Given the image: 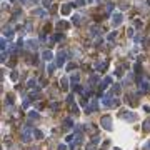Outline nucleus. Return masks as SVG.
<instances>
[{
    "label": "nucleus",
    "instance_id": "0eeeda50",
    "mask_svg": "<svg viewBox=\"0 0 150 150\" xmlns=\"http://www.w3.org/2000/svg\"><path fill=\"white\" fill-rule=\"evenodd\" d=\"M42 59H43V60H52V59H53V53H52L50 50H45V52L42 53Z\"/></svg>",
    "mask_w": 150,
    "mask_h": 150
},
{
    "label": "nucleus",
    "instance_id": "4468645a",
    "mask_svg": "<svg viewBox=\"0 0 150 150\" xmlns=\"http://www.w3.org/2000/svg\"><path fill=\"white\" fill-rule=\"evenodd\" d=\"M100 32H102V30H100L99 27H92V28H90V33H92V35H100Z\"/></svg>",
    "mask_w": 150,
    "mask_h": 150
},
{
    "label": "nucleus",
    "instance_id": "4be33fe9",
    "mask_svg": "<svg viewBox=\"0 0 150 150\" xmlns=\"http://www.w3.org/2000/svg\"><path fill=\"white\" fill-rule=\"evenodd\" d=\"M97 82H99V77H97V75H95V77H92V79H90V85L97 83Z\"/></svg>",
    "mask_w": 150,
    "mask_h": 150
},
{
    "label": "nucleus",
    "instance_id": "473e14b6",
    "mask_svg": "<svg viewBox=\"0 0 150 150\" xmlns=\"http://www.w3.org/2000/svg\"><path fill=\"white\" fill-rule=\"evenodd\" d=\"M59 150H67V145H59Z\"/></svg>",
    "mask_w": 150,
    "mask_h": 150
},
{
    "label": "nucleus",
    "instance_id": "6ab92c4d",
    "mask_svg": "<svg viewBox=\"0 0 150 150\" xmlns=\"http://www.w3.org/2000/svg\"><path fill=\"white\" fill-rule=\"evenodd\" d=\"M143 130H150V120H145L143 122Z\"/></svg>",
    "mask_w": 150,
    "mask_h": 150
},
{
    "label": "nucleus",
    "instance_id": "aec40b11",
    "mask_svg": "<svg viewBox=\"0 0 150 150\" xmlns=\"http://www.w3.org/2000/svg\"><path fill=\"white\" fill-rule=\"evenodd\" d=\"M73 5H77V7H82V5H85V0H77Z\"/></svg>",
    "mask_w": 150,
    "mask_h": 150
},
{
    "label": "nucleus",
    "instance_id": "2f4dec72",
    "mask_svg": "<svg viewBox=\"0 0 150 150\" xmlns=\"http://www.w3.org/2000/svg\"><path fill=\"white\" fill-rule=\"evenodd\" d=\"M72 125V120H65V127H70Z\"/></svg>",
    "mask_w": 150,
    "mask_h": 150
},
{
    "label": "nucleus",
    "instance_id": "1a4fd4ad",
    "mask_svg": "<svg viewBox=\"0 0 150 150\" xmlns=\"http://www.w3.org/2000/svg\"><path fill=\"white\" fill-rule=\"evenodd\" d=\"M30 132H32V128H25V130H24V142H28V140L32 138Z\"/></svg>",
    "mask_w": 150,
    "mask_h": 150
},
{
    "label": "nucleus",
    "instance_id": "ddd939ff",
    "mask_svg": "<svg viewBox=\"0 0 150 150\" xmlns=\"http://www.w3.org/2000/svg\"><path fill=\"white\" fill-rule=\"evenodd\" d=\"M72 24H73V25H79V24H80V15H79V13H75V15L72 17Z\"/></svg>",
    "mask_w": 150,
    "mask_h": 150
},
{
    "label": "nucleus",
    "instance_id": "412c9836",
    "mask_svg": "<svg viewBox=\"0 0 150 150\" xmlns=\"http://www.w3.org/2000/svg\"><path fill=\"white\" fill-rule=\"evenodd\" d=\"M17 77H18V73H17V72H12V73H10V79H12L13 82L17 80Z\"/></svg>",
    "mask_w": 150,
    "mask_h": 150
},
{
    "label": "nucleus",
    "instance_id": "393cba45",
    "mask_svg": "<svg viewBox=\"0 0 150 150\" xmlns=\"http://www.w3.org/2000/svg\"><path fill=\"white\" fill-rule=\"evenodd\" d=\"M28 105H30V99H28V100L25 99V100H24V108H28Z\"/></svg>",
    "mask_w": 150,
    "mask_h": 150
},
{
    "label": "nucleus",
    "instance_id": "423d86ee",
    "mask_svg": "<svg viewBox=\"0 0 150 150\" xmlns=\"http://www.w3.org/2000/svg\"><path fill=\"white\" fill-rule=\"evenodd\" d=\"M110 83H112V79H110V77H105V79L102 80V83H100V90H105Z\"/></svg>",
    "mask_w": 150,
    "mask_h": 150
},
{
    "label": "nucleus",
    "instance_id": "c85d7f7f",
    "mask_svg": "<svg viewBox=\"0 0 150 150\" xmlns=\"http://www.w3.org/2000/svg\"><path fill=\"white\" fill-rule=\"evenodd\" d=\"M68 24H65V22H59V28H65Z\"/></svg>",
    "mask_w": 150,
    "mask_h": 150
},
{
    "label": "nucleus",
    "instance_id": "58836bf2",
    "mask_svg": "<svg viewBox=\"0 0 150 150\" xmlns=\"http://www.w3.org/2000/svg\"><path fill=\"white\" fill-rule=\"evenodd\" d=\"M10 2H13V0H10Z\"/></svg>",
    "mask_w": 150,
    "mask_h": 150
},
{
    "label": "nucleus",
    "instance_id": "72a5a7b5",
    "mask_svg": "<svg viewBox=\"0 0 150 150\" xmlns=\"http://www.w3.org/2000/svg\"><path fill=\"white\" fill-rule=\"evenodd\" d=\"M87 150H95V147L93 145H87Z\"/></svg>",
    "mask_w": 150,
    "mask_h": 150
},
{
    "label": "nucleus",
    "instance_id": "9d476101",
    "mask_svg": "<svg viewBox=\"0 0 150 150\" xmlns=\"http://www.w3.org/2000/svg\"><path fill=\"white\" fill-rule=\"evenodd\" d=\"M28 118H30V120H39V112L30 110V112H28Z\"/></svg>",
    "mask_w": 150,
    "mask_h": 150
},
{
    "label": "nucleus",
    "instance_id": "6e6552de",
    "mask_svg": "<svg viewBox=\"0 0 150 150\" xmlns=\"http://www.w3.org/2000/svg\"><path fill=\"white\" fill-rule=\"evenodd\" d=\"M72 5H73V4H70V5H68V4H63V5H62V13H63V15H68Z\"/></svg>",
    "mask_w": 150,
    "mask_h": 150
},
{
    "label": "nucleus",
    "instance_id": "cd10ccee",
    "mask_svg": "<svg viewBox=\"0 0 150 150\" xmlns=\"http://www.w3.org/2000/svg\"><path fill=\"white\" fill-rule=\"evenodd\" d=\"M35 13H37V15H45V10L39 8V10H35Z\"/></svg>",
    "mask_w": 150,
    "mask_h": 150
},
{
    "label": "nucleus",
    "instance_id": "20e7f679",
    "mask_svg": "<svg viewBox=\"0 0 150 150\" xmlns=\"http://www.w3.org/2000/svg\"><path fill=\"white\" fill-rule=\"evenodd\" d=\"M114 99H112L110 95H103V99H102V105L103 107H114Z\"/></svg>",
    "mask_w": 150,
    "mask_h": 150
},
{
    "label": "nucleus",
    "instance_id": "f03ea898",
    "mask_svg": "<svg viewBox=\"0 0 150 150\" xmlns=\"http://www.w3.org/2000/svg\"><path fill=\"white\" fill-rule=\"evenodd\" d=\"M122 20H123V15H122L120 12H117V13H114V17H112V25H114V27H118V25L122 24Z\"/></svg>",
    "mask_w": 150,
    "mask_h": 150
},
{
    "label": "nucleus",
    "instance_id": "2eb2a0df",
    "mask_svg": "<svg viewBox=\"0 0 150 150\" xmlns=\"http://www.w3.org/2000/svg\"><path fill=\"white\" fill-rule=\"evenodd\" d=\"M70 80H72V83L75 85V83H77V82H79V75H77V73H73V75H72V77H70Z\"/></svg>",
    "mask_w": 150,
    "mask_h": 150
},
{
    "label": "nucleus",
    "instance_id": "39448f33",
    "mask_svg": "<svg viewBox=\"0 0 150 150\" xmlns=\"http://www.w3.org/2000/svg\"><path fill=\"white\" fill-rule=\"evenodd\" d=\"M120 117H123V118H125V120H128V122H134V120L137 118V115H135V114H132V112H122Z\"/></svg>",
    "mask_w": 150,
    "mask_h": 150
},
{
    "label": "nucleus",
    "instance_id": "f3484780",
    "mask_svg": "<svg viewBox=\"0 0 150 150\" xmlns=\"http://www.w3.org/2000/svg\"><path fill=\"white\" fill-rule=\"evenodd\" d=\"M105 68V62H99L97 63V70H103Z\"/></svg>",
    "mask_w": 150,
    "mask_h": 150
},
{
    "label": "nucleus",
    "instance_id": "f8f14e48",
    "mask_svg": "<svg viewBox=\"0 0 150 150\" xmlns=\"http://www.w3.org/2000/svg\"><path fill=\"white\" fill-rule=\"evenodd\" d=\"M27 47H28L30 50H33V52H35V50H37V42H33V40H28V42H27Z\"/></svg>",
    "mask_w": 150,
    "mask_h": 150
},
{
    "label": "nucleus",
    "instance_id": "dca6fc26",
    "mask_svg": "<svg viewBox=\"0 0 150 150\" xmlns=\"http://www.w3.org/2000/svg\"><path fill=\"white\" fill-rule=\"evenodd\" d=\"M35 138H43V134L40 130H35Z\"/></svg>",
    "mask_w": 150,
    "mask_h": 150
},
{
    "label": "nucleus",
    "instance_id": "7ed1b4c3",
    "mask_svg": "<svg viewBox=\"0 0 150 150\" xmlns=\"http://www.w3.org/2000/svg\"><path fill=\"white\" fill-rule=\"evenodd\" d=\"M65 59H67L65 52H59V53H57V62H55V65H57V67L65 65Z\"/></svg>",
    "mask_w": 150,
    "mask_h": 150
},
{
    "label": "nucleus",
    "instance_id": "a878e982",
    "mask_svg": "<svg viewBox=\"0 0 150 150\" xmlns=\"http://www.w3.org/2000/svg\"><path fill=\"white\" fill-rule=\"evenodd\" d=\"M73 138H75L73 135H67V138H65V140H67L68 143H72V142H73Z\"/></svg>",
    "mask_w": 150,
    "mask_h": 150
},
{
    "label": "nucleus",
    "instance_id": "7c9ffc66",
    "mask_svg": "<svg viewBox=\"0 0 150 150\" xmlns=\"http://www.w3.org/2000/svg\"><path fill=\"white\" fill-rule=\"evenodd\" d=\"M143 150H150V142H147V143L143 145Z\"/></svg>",
    "mask_w": 150,
    "mask_h": 150
},
{
    "label": "nucleus",
    "instance_id": "c9c22d12",
    "mask_svg": "<svg viewBox=\"0 0 150 150\" xmlns=\"http://www.w3.org/2000/svg\"><path fill=\"white\" fill-rule=\"evenodd\" d=\"M147 4H148V5H150V0H147Z\"/></svg>",
    "mask_w": 150,
    "mask_h": 150
},
{
    "label": "nucleus",
    "instance_id": "c756f323",
    "mask_svg": "<svg viewBox=\"0 0 150 150\" xmlns=\"http://www.w3.org/2000/svg\"><path fill=\"white\" fill-rule=\"evenodd\" d=\"M115 35H117V33H115V32H112V33H110V35H108V40H114V39H115Z\"/></svg>",
    "mask_w": 150,
    "mask_h": 150
},
{
    "label": "nucleus",
    "instance_id": "4c0bfd02",
    "mask_svg": "<svg viewBox=\"0 0 150 150\" xmlns=\"http://www.w3.org/2000/svg\"><path fill=\"white\" fill-rule=\"evenodd\" d=\"M115 150H120V148H115Z\"/></svg>",
    "mask_w": 150,
    "mask_h": 150
},
{
    "label": "nucleus",
    "instance_id": "f257e3e1",
    "mask_svg": "<svg viewBox=\"0 0 150 150\" xmlns=\"http://www.w3.org/2000/svg\"><path fill=\"white\" fill-rule=\"evenodd\" d=\"M102 127L105 130H112V117L110 115H103L102 117Z\"/></svg>",
    "mask_w": 150,
    "mask_h": 150
},
{
    "label": "nucleus",
    "instance_id": "a211bd4d",
    "mask_svg": "<svg viewBox=\"0 0 150 150\" xmlns=\"http://www.w3.org/2000/svg\"><path fill=\"white\" fill-rule=\"evenodd\" d=\"M27 85H28V87H30V88H33V87H35V85H37V82H35V80H33V79H32V80H28V82H27Z\"/></svg>",
    "mask_w": 150,
    "mask_h": 150
},
{
    "label": "nucleus",
    "instance_id": "f704fd0d",
    "mask_svg": "<svg viewBox=\"0 0 150 150\" xmlns=\"http://www.w3.org/2000/svg\"><path fill=\"white\" fill-rule=\"evenodd\" d=\"M88 2H90V4H92V2H95V0H88Z\"/></svg>",
    "mask_w": 150,
    "mask_h": 150
},
{
    "label": "nucleus",
    "instance_id": "b1692460",
    "mask_svg": "<svg viewBox=\"0 0 150 150\" xmlns=\"http://www.w3.org/2000/svg\"><path fill=\"white\" fill-rule=\"evenodd\" d=\"M134 25H135L137 28H142V22H140V20H135V22H134Z\"/></svg>",
    "mask_w": 150,
    "mask_h": 150
},
{
    "label": "nucleus",
    "instance_id": "bb28decb",
    "mask_svg": "<svg viewBox=\"0 0 150 150\" xmlns=\"http://www.w3.org/2000/svg\"><path fill=\"white\" fill-rule=\"evenodd\" d=\"M127 35H128V37H134V28H132V27L127 30Z\"/></svg>",
    "mask_w": 150,
    "mask_h": 150
},
{
    "label": "nucleus",
    "instance_id": "9b49d317",
    "mask_svg": "<svg viewBox=\"0 0 150 150\" xmlns=\"http://www.w3.org/2000/svg\"><path fill=\"white\" fill-rule=\"evenodd\" d=\"M62 39H63L62 33H53V35H52V42H60Z\"/></svg>",
    "mask_w": 150,
    "mask_h": 150
},
{
    "label": "nucleus",
    "instance_id": "5701e85b",
    "mask_svg": "<svg viewBox=\"0 0 150 150\" xmlns=\"http://www.w3.org/2000/svg\"><path fill=\"white\" fill-rule=\"evenodd\" d=\"M118 90H120V83H115L114 85V93H118Z\"/></svg>",
    "mask_w": 150,
    "mask_h": 150
},
{
    "label": "nucleus",
    "instance_id": "e433bc0d",
    "mask_svg": "<svg viewBox=\"0 0 150 150\" xmlns=\"http://www.w3.org/2000/svg\"><path fill=\"white\" fill-rule=\"evenodd\" d=\"M22 2H24V4H25V2H27V0H22Z\"/></svg>",
    "mask_w": 150,
    "mask_h": 150
}]
</instances>
